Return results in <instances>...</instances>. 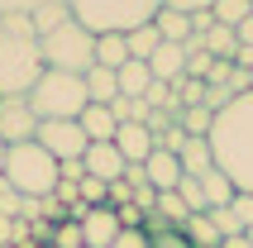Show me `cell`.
Returning <instances> with one entry per match:
<instances>
[{
  "mask_svg": "<svg viewBox=\"0 0 253 248\" xmlns=\"http://www.w3.org/2000/svg\"><path fill=\"white\" fill-rule=\"evenodd\" d=\"M211 148H215V167L234 181V191L253 196V91L215 115Z\"/></svg>",
  "mask_w": 253,
  "mask_h": 248,
  "instance_id": "1",
  "label": "cell"
},
{
  "mask_svg": "<svg viewBox=\"0 0 253 248\" xmlns=\"http://www.w3.org/2000/svg\"><path fill=\"white\" fill-rule=\"evenodd\" d=\"M43 77V43L29 14H0V96H29Z\"/></svg>",
  "mask_w": 253,
  "mask_h": 248,
  "instance_id": "2",
  "label": "cell"
},
{
  "mask_svg": "<svg viewBox=\"0 0 253 248\" xmlns=\"http://www.w3.org/2000/svg\"><path fill=\"white\" fill-rule=\"evenodd\" d=\"M67 10L91 34H129L139 24H153L163 0H67Z\"/></svg>",
  "mask_w": 253,
  "mask_h": 248,
  "instance_id": "3",
  "label": "cell"
},
{
  "mask_svg": "<svg viewBox=\"0 0 253 248\" xmlns=\"http://www.w3.org/2000/svg\"><path fill=\"white\" fill-rule=\"evenodd\" d=\"M5 181L29 201H43L57 186V158L43 143H14L5 148Z\"/></svg>",
  "mask_w": 253,
  "mask_h": 248,
  "instance_id": "4",
  "label": "cell"
},
{
  "mask_svg": "<svg viewBox=\"0 0 253 248\" xmlns=\"http://www.w3.org/2000/svg\"><path fill=\"white\" fill-rule=\"evenodd\" d=\"M29 105H34V115H39V124H43V120H82V110L91 100H86V82L82 77L43 67V77L34 82V91H29Z\"/></svg>",
  "mask_w": 253,
  "mask_h": 248,
  "instance_id": "5",
  "label": "cell"
},
{
  "mask_svg": "<svg viewBox=\"0 0 253 248\" xmlns=\"http://www.w3.org/2000/svg\"><path fill=\"white\" fill-rule=\"evenodd\" d=\"M43 67L53 72H72V77H86L96 67V34L82 29L77 19H62L53 34H43Z\"/></svg>",
  "mask_w": 253,
  "mask_h": 248,
  "instance_id": "6",
  "label": "cell"
},
{
  "mask_svg": "<svg viewBox=\"0 0 253 248\" xmlns=\"http://www.w3.org/2000/svg\"><path fill=\"white\" fill-rule=\"evenodd\" d=\"M34 143H43L57 163H72V158H82V153L91 148V138L82 134V124H77V120H43L39 134H34Z\"/></svg>",
  "mask_w": 253,
  "mask_h": 248,
  "instance_id": "7",
  "label": "cell"
},
{
  "mask_svg": "<svg viewBox=\"0 0 253 248\" xmlns=\"http://www.w3.org/2000/svg\"><path fill=\"white\" fill-rule=\"evenodd\" d=\"M39 134V115L29 105V96H0V143L14 148V143H34Z\"/></svg>",
  "mask_w": 253,
  "mask_h": 248,
  "instance_id": "8",
  "label": "cell"
},
{
  "mask_svg": "<svg viewBox=\"0 0 253 248\" xmlns=\"http://www.w3.org/2000/svg\"><path fill=\"white\" fill-rule=\"evenodd\" d=\"M120 239V215L110 206H91L82 220V248H110Z\"/></svg>",
  "mask_w": 253,
  "mask_h": 248,
  "instance_id": "9",
  "label": "cell"
},
{
  "mask_svg": "<svg viewBox=\"0 0 253 248\" xmlns=\"http://www.w3.org/2000/svg\"><path fill=\"white\" fill-rule=\"evenodd\" d=\"M82 167H86V177H96V181H105V186H110V181H120L125 177V158H120V148H115V143H91V148L82 153Z\"/></svg>",
  "mask_w": 253,
  "mask_h": 248,
  "instance_id": "10",
  "label": "cell"
},
{
  "mask_svg": "<svg viewBox=\"0 0 253 248\" xmlns=\"http://www.w3.org/2000/svg\"><path fill=\"white\" fill-rule=\"evenodd\" d=\"M143 177H148L153 191H177V186H182V158L153 148L148 158H143Z\"/></svg>",
  "mask_w": 253,
  "mask_h": 248,
  "instance_id": "11",
  "label": "cell"
},
{
  "mask_svg": "<svg viewBox=\"0 0 253 248\" xmlns=\"http://www.w3.org/2000/svg\"><path fill=\"white\" fill-rule=\"evenodd\" d=\"M77 124H82V134L91 143H115V134H120V120L110 115V105H86Z\"/></svg>",
  "mask_w": 253,
  "mask_h": 248,
  "instance_id": "12",
  "label": "cell"
},
{
  "mask_svg": "<svg viewBox=\"0 0 253 248\" xmlns=\"http://www.w3.org/2000/svg\"><path fill=\"white\" fill-rule=\"evenodd\" d=\"M148 72H153V82H177L186 72V53H182V43H158V53L148 57Z\"/></svg>",
  "mask_w": 253,
  "mask_h": 248,
  "instance_id": "13",
  "label": "cell"
},
{
  "mask_svg": "<svg viewBox=\"0 0 253 248\" xmlns=\"http://www.w3.org/2000/svg\"><path fill=\"white\" fill-rule=\"evenodd\" d=\"M115 148H120V158H125V163H143V158L153 153V134H148L143 124H120Z\"/></svg>",
  "mask_w": 253,
  "mask_h": 248,
  "instance_id": "14",
  "label": "cell"
},
{
  "mask_svg": "<svg viewBox=\"0 0 253 248\" xmlns=\"http://www.w3.org/2000/svg\"><path fill=\"white\" fill-rule=\"evenodd\" d=\"M182 177H206L215 167V148H211V138H186L182 143Z\"/></svg>",
  "mask_w": 253,
  "mask_h": 248,
  "instance_id": "15",
  "label": "cell"
},
{
  "mask_svg": "<svg viewBox=\"0 0 253 248\" xmlns=\"http://www.w3.org/2000/svg\"><path fill=\"white\" fill-rule=\"evenodd\" d=\"M196 39H201V48H206L215 62H234V53H239V34L225 29V24H211L206 34H196Z\"/></svg>",
  "mask_w": 253,
  "mask_h": 248,
  "instance_id": "16",
  "label": "cell"
},
{
  "mask_svg": "<svg viewBox=\"0 0 253 248\" xmlns=\"http://www.w3.org/2000/svg\"><path fill=\"white\" fill-rule=\"evenodd\" d=\"M82 82H86V100H91V105H110V100L120 96V77H115L110 67H91Z\"/></svg>",
  "mask_w": 253,
  "mask_h": 248,
  "instance_id": "17",
  "label": "cell"
},
{
  "mask_svg": "<svg viewBox=\"0 0 253 248\" xmlns=\"http://www.w3.org/2000/svg\"><path fill=\"white\" fill-rule=\"evenodd\" d=\"M201 181V191H206V206H234V196H239V191H234V181H229L225 177V172H220V167H211V172H206V177H196Z\"/></svg>",
  "mask_w": 253,
  "mask_h": 248,
  "instance_id": "18",
  "label": "cell"
},
{
  "mask_svg": "<svg viewBox=\"0 0 253 248\" xmlns=\"http://www.w3.org/2000/svg\"><path fill=\"white\" fill-rule=\"evenodd\" d=\"M115 77H120V96H129V100H143V91L153 86V72H148V62H125Z\"/></svg>",
  "mask_w": 253,
  "mask_h": 248,
  "instance_id": "19",
  "label": "cell"
},
{
  "mask_svg": "<svg viewBox=\"0 0 253 248\" xmlns=\"http://www.w3.org/2000/svg\"><path fill=\"white\" fill-rule=\"evenodd\" d=\"M125 62H129L125 34H96V67H110V72H120Z\"/></svg>",
  "mask_w": 253,
  "mask_h": 248,
  "instance_id": "20",
  "label": "cell"
},
{
  "mask_svg": "<svg viewBox=\"0 0 253 248\" xmlns=\"http://www.w3.org/2000/svg\"><path fill=\"white\" fill-rule=\"evenodd\" d=\"M143 234H148V248H196L191 239L182 234V229H172V224H163L158 215H148V220H143Z\"/></svg>",
  "mask_w": 253,
  "mask_h": 248,
  "instance_id": "21",
  "label": "cell"
},
{
  "mask_svg": "<svg viewBox=\"0 0 253 248\" xmlns=\"http://www.w3.org/2000/svg\"><path fill=\"white\" fill-rule=\"evenodd\" d=\"M158 29L153 24H139V29H129L125 34V48H129V62H148V57L158 53Z\"/></svg>",
  "mask_w": 253,
  "mask_h": 248,
  "instance_id": "22",
  "label": "cell"
},
{
  "mask_svg": "<svg viewBox=\"0 0 253 248\" xmlns=\"http://www.w3.org/2000/svg\"><path fill=\"white\" fill-rule=\"evenodd\" d=\"M153 29H158L163 43H186V39H191V19L177 14V10H158L153 14Z\"/></svg>",
  "mask_w": 253,
  "mask_h": 248,
  "instance_id": "23",
  "label": "cell"
},
{
  "mask_svg": "<svg viewBox=\"0 0 253 248\" xmlns=\"http://www.w3.org/2000/svg\"><path fill=\"white\" fill-rule=\"evenodd\" d=\"M62 19H72L67 0H48V5H39V10L29 14V24H34V34H39V39H43V34H53Z\"/></svg>",
  "mask_w": 253,
  "mask_h": 248,
  "instance_id": "24",
  "label": "cell"
},
{
  "mask_svg": "<svg viewBox=\"0 0 253 248\" xmlns=\"http://www.w3.org/2000/svg\"><path fill=\"white\" fill-rule=\"evenodd\" d=\"M153 215H158L163 224H172V229H182V224L191 220V210L182 206V196H177V191H158V206H153Z\"/></svg>",
  "mask_w": 253,
  "mask_h": 248,
  "instance_id": "25",
  "label": "cell"
},
{
  "mask_svg": "<svg viewBox=\"0 0 253 248\" xmlns=\"http://www.w3.org/2000/svg\"><path fill=\"white\" fill-rule=\"evenodd\" d=\"M177 124H182V134H186V138H211L215 115L206 110V105H191V110H182V115H177Z\"/></svg>",
  "mask_w": 253,
  "mask_h": 248,
  "instance_id": "26",
  "label": "cell"
},
{
  "mask_svg": "<svg viewBox=\"0 0 253 248\" xmlns=\"http://www.w3.org/2000/svg\"><path fill=\"white\" fill-rule=\"evenodd\" d=\"M215 24H225V29H239L244 19L253 14V0H215Z\"/></svg>",
  "mask_w": 253,
  "mask_h": 248,
  "instance_id": "27",
  "label": "cell"
},
{
  "mask_svg": "<svg viewBox=\"0 0 253 248\" xmlns=\"http://www.w3.org/2000/svg\"><path fill=\"white\" fill-rule=\"evenodd\" d=\"M182 234L191 239V244H196V248H220V234H215L211 215H191V220L182 224Z\"/></svg>",
  "mask_w": 253,
  "mask_h": 248,
  "instance_id": "28",
  "label": "cell"
},
{
  "mask_svg": "<svg viewBox=\"0 0 253 248\" xmlns=\"http://www.w3.org/2000/svg\"><path fill=\"white\" fill-rule=\"evenodd\" d=\"M211 215V224H215V234H220V244L225 239H234V234H244V220L234 215V206H215V210H206Z\"/></svg>",
  "mask_w": 253,
  "mask_h": 248,
  "instance_id": "29",
  "label": "cell"
},
{
  "mask_svg": "<svg viewBox=\"0 0 253 248\" xmlns=\"http://www.w3.org/2000/svg\"><path fill=\"white\" fill-rule=\"evenodd\" d=\"M177 196H182V206L191 210V215H206V210H211V206H206V191H201V181H196V177H182Z\"/></svg>",
  "mask_w": 253,
  "mask_h": 248,
  "instance_id": "30",
  "label": "cell"
},
{
  "mask_svg": "<svg viewBox=\"0 0 253 248\" xmlns=\"http://www.w3.org/2000/svg\"><path fill=\"white\" fill-rule=\"evenodd\" d=\"M53 248H82V224H72V220L53 224Z\"/></svg>",
  "mask_w": 253,
  "mask_h": 248,
  "instance_id": "31",
  "label": "cell"
},
{
  "mask_svg": "<svg viewBox=\"0 0 253 248\" xmlns=\"http://www.w3.org/2000/svg\"><path fill=\"white\" fill-rule=\"evenodd\" d=\"M105 181H96V177H82V186H77V196H82V206H105Z\"/></svg>",
  "mask_w": 253,
  "mask_h": 248,
  "instance_id": "32",
  "label": "cell"
},
{
  "mask_svg": "<svg viewBox=\"0 0 253 248\" xmlns=\"http://www.w3.org/2000/svg\"><path fill=\"white\" fill-rule=\"evenodd\" d=\"M163 10H177V14H206V10H215V0H163Z\"/></svg>",
  "mask_w": 253,
  "mask_h": 248,
  "instance_id": "33",
  "label": "cell"
},
{
  "mask_svg": "<svg viewBox=\"0 0 253 248\" xmlns=\"http://www.w3.org/2000/svg\"><path fill=\"white\" fill-rule=\"evenodd\" d=\"M110 210H115V206H110ZM115 215H120V229H143V220H148V215H143L134 201H129V206H120Z\"/></svg>",
  "mask_w": 253,
  "mask_h": 248,
  "instance_id": "34",
  "label": "cell"
},
{
  "mask_svg": "<svg viewBox=\"0 0 253 248\" xmlns=\"http://www.w3.org/2000/svg\"><path fill=\"white\" fill-rule=\"evenodd\" d=\"M110 248H148V234H143V229H120V239H115Z\"/></svg>",
  "mask_w": 253,
  "mask_h": 248,
  "instance_id": "35",
  "label": "cell"
},
{
  "mask_svg": "<svg viewBox=\"0 0 253 248\" xmlns=\"http://www.w3.org/2000/svg\"><path fill=\"white\" fill-rule=\"evenodd\" d=\"M39 5H48V0H0V14H34Z\"/></svg>",
  "mask_w": 253,
  "mask_h": 248,
  "instance_id": "36",
  "label": "cell"
},
{
  "mask_svg": "<svg viewBox=\"0 0 253 248\" xmlns=\"http://www.w3.org/2000/svg\"><path fill=\"white\" fill-rule=\"evenodd\" d=\"M234 215L244 220V229H253V196H249V191L234 196Z\"/></svg>",
  "mask_w": 253,
  "mask_h": 248,
  "instance_id": "37",
  "label": "cell"
},
{
  "mask_svg": "<svg viewBox=\"0 0 253 248\" xmlns=\"http://www.w3.org/2000/svg\"><path fill=\"white\" fill-rule=\"evenodd\" d=\"M125 181L134 186V191H139V186H148V177H143V163H129V167H125Z\"/></svg>",
  "mask_w": 253,
  "mask_h": 248,
  "instance_id": "38",
  "label": "cell"
},
{
  "mask_svg": "<svg viewBox=\"0 0 253 248\" xmlns=\"http://www.w3.org/2000/svg\"><path fill=\"white\" fill-rule=\"evenodd\" d=\"M211 24H215V14H211V10H206V14H191V34H206Z\"/></svg>",
  "mask_w": 253,
  "mask_h": 248,
  "instance_id": "39",
  "label": "cell"
},
{
  "mask_svg": "<svg viewBox=\"0 0 253 248\" xmlns=\"http://www.w3.org/2000/svg\"><path fill=\"white\" fill-rule=\"evenodd\" d=\"M234 34H239V43H244V48H253V14H249V19H244L239 29H234Z\"/></svg>",
  "mask_w": 253,
  "mask_h": 248,
  "instance_id": "40",
  "label": "cell"
},
{
  "mask_svg": "<svg viewBox=\"0 0 253 248\" xmlns=\"http://www.w3.org/2000/svg\"><path fill=\"white\" fill-rule=\"evenodd\" d=\"M220 248H253V244H249V234H234V239H225Z\"/></svg>",
  "mask_w": 253,
  "mask_h": 248,
  "instance_id": "41",
  "label": "cell"
},
{
  "mask_svg": "<svg viewBox=\"0 0 253 248\" xmlns=\"http://www.w3.org/2000/svg\"><path fill=\"white\" fill-rule=\"evenodd\" d=\"M0 177H5V143H0Z\"/></svg>",
  "mask_w": 253,
  "mask_h": 248,
  "instance_id": "42",
  "label": "cell"
},
{
  "mask_svg": "<svg viewBox=\"0 0 253 248\" xmlns=\"http://www.w3.org/2000/svg\"><path fill=\"white\" fill-rule=\"evenodd\" d=\"M249 91H253V72H249Z\"/></svg>",
  "mask_w": 253,
  "mask_h": 248,
  "instance_id": "43",
  "label": "cell"
},
{
  "mask_svg": "<svg viewBox=\"0 0 253 248\" xmlns=\"http://www.w3.org/2000/svg\"><path fill=\"white\" fill-rule=\"evenodd\" d=\"M0 248H14V244H0Z\"/></svg>",
  "mask_w": 253,
  "mask_h": 248,
  "instance_id": "44",
  "label": "cell"
}]
</instances>
